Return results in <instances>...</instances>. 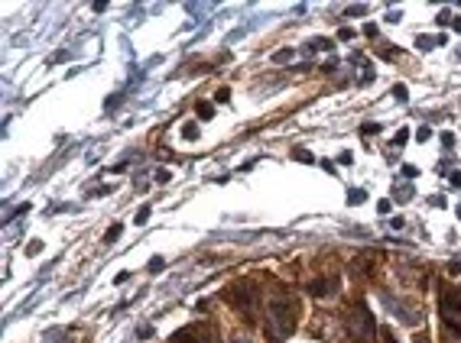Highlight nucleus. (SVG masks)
Segmentation results:
<instances>
[{"mask_svg": "<svg viewBox=\"0 0 461 343\" xmlns=\"http://www.w3.org/2000/svg\"><path fill=\"white\" fill-rule=\"evenodd\" d=\"M296 58V49H279L277 56H273V62H279V65H286V62H292Z\"/></svg>", "mask_w": 461, "mask_h": 343, "instance_id": "9d476101", "label": "nucleus"}, {"mask_svg": "<svg viewBox=\"0 0 461 343\" xmlns=\"http://www.w3.org/2000/svg\"><path fill=\"white\" fill-rule=\"evenodd\" d=\"M185 10H189L192 16H205V14H212V4H185Z\"/></svg>", "mask_w": 461, "mask_h": 343, "instance_id": "6e6552de", "label": "nucleus"}, {"mask_svg": "<svg viewBox=\"0 0 461 343\" xmlns=\"http://www.w3.org/2000/svg\"><path fill=\"white\" fill-rule=\"evenodd\" d=\"M296 159H299V162H305V165H309V162H315V159H312V153H305V149H296Z\"/></svg>", "mask_w": 461, "mask_h": 343, "instance_id": "f3484780", "label": "nucleus"}, {"mask_svg": "<svg viewBox=\"0 0 461 343\" xmlns=\"http://www.w3.org/2000/svg\"><path fill=\"white\" fill-rule=\"evenodd\" d=\"M351 36H355V29H348V26L338 29V39H351Z\"/></svg>", "mask_w": 461, "mask_h": 343, "instance_id": "a878e982", "label": "nucleus"}, {"mask_svg": "<svg viewBox=\"0 0 461 343\" xmlns=\"http://www.w3.org/2000/svg\"><path fill=\"white\" fill-rule=\"evenodd\" d=\"M121 233H124V227H121V224H114V227H111V230H107V233H104V246H111V243H117V237H121Z\"/></svg>", "mask_w": 461, "mask_h": 343, "instance_id": "1a4fd4ad", "label": "nucleus"}, {"mask_svg": "<svg viewBox=\"0 0 461 343\" xmlns=\"http://www.w3.org/2000/svg\"><path fill=\"white\" fill-rule=\"evenodd\" d=\"M416 46H419V49H422V52H429V46H432V39H429V36H419V39H416Z\"/></svg>", "mask_w": 461, "mask_h": 343, "instance_id": "a211bd4d", "label": "nucleus"}, {"mask_svg": "<svg viewBox=\"0 0 461 343\" xmlns=\"http://www.w3.org/2000/svg\"><path fill=\"white\" fill-rule=\"evenodd\" d=\"M163 269H166V260H163V256H157V260L149 262V272H163Z\"/></svg>", "mask_w": 461, "mask_h": 343, "instance_id": "4468645a", "label": "nucleus"}, {"mask_svg": "<svg viewBox=\"0 0 461 343\" xmlns=\"http://www.w3.org/2000/svg\"><path fill=\"white\" fill-rule=\"evenodd\" d=\"M364 198H367V191H361V188H351V191H348V201H351V204H361Z\"/></svg>", "mask_w": 461, "mask_h": 343, "instance_id": "ddd939ff", "label": "nucleus"}, {"mask_svg": "<svg viewBox=\"0 0 461 343\" xmlns=\"http://www.w3.org/2000/svg\"><path fill=\"white\" fill-rule=\"evenodd\" d=\"M377 334V324L370 317V311L364 304H355V314H351V340L355 343H367Z\"/></svg>", "mask_w": 461, "mask_h": 343, "instance_id": "20e7f679", "label": "nucleus"}, {"mask_svg": "<svg viewBox=\"0 0 461 343\" xmlns=\"http://www.w3.org/2000/svg\"><path fill=\"white\" fill-rule=\"evenodd\" d=\"M439 314L448 330H458L461 334V288L442 282L439 285Z\"/></svg>", "mask_w": 461, "mask_h": 343, "instance_id": "f03ea898", "label": "nucleus"}, {"mask_svg": "<svg viewBox=\"0 0 461 343\" xmlns=\"http://www.w3.org/2000/svg\"><path fill=\"white\" fill-rule=\"evenodd\" d=\"M406 140H410V133H406V130H400V133L397 136H393V143H397V146H403V143Z\"/></svg>", "mask_w": 461, "mask_h": 343, "instance_id": "aec40b11", "label": "nucleus"}, {"mask_svg": "<svg viewBox=\"0 0 461 343\" xmlns=\"http://www.w3.org/2000/svg\"><path fill=\"white\" fill-rule=\"evenodd\" d=\"M448 182H452V188H461V172H452V175H448Z\"/></svg>", "mask_w": 461, "mask_h": 343, "instance_id": "5701e85b", "label": "nucleus"}, {"mask_svg": "<svg viewBox=\"0 0 461 343\" xmlns=\"http://www.w3.org/2000/svg\"><path fill=\"white\" fill-rule=\"evenodd\" d=\"M182 136H185V140H195V136H199V130H195V123H185Z\"/></svg>", "mask_w": 461, "mask_h": 343, "instance_id": "2eb2a0df", "label": "nucleus"}, {"mask_svg": "<svg viewBox=\"0 0 461 343\" xmlns=\"http://www.w3.org/2000/svg\"><path fill=\"white\" fill-rule=\"evenodd\" d=\"M147 220H149V208H143L140 214H137V224H147Z\"/></svg>", "mask_w": 461, "mask_h": 343, "instance_id": "b1692460", "label": "nucleus"}, {"mask_svg": "<svg viewBox=\"0 0 461 343\" xmlns=\"http://www.w3.org/2000/svg\"><path fill=\"white\" fill-rule=\"evenodd\" d=\"M377 337H380V343H397V337H393L390 327H377Z\"/></svg>", "mask_w": 461, "mask_h": 343, "instance_id": "9b49d317", "label": "nucleus"}, {"mask_svg": "<svg viewBox=\"0 0 461 343\" xmlns=\"http://www.w3.org/2000/svg\"><path fill=\"white\" fill-rule=\"evenodd\" d=\"M380 302L387 304V308H390L400 321H406V324H419V321H422V311L412 308V304H406V302H400V298H393L390 292H380Z\"/></svg>", "mask_w": 461, "mask_h": 343, "instance_id": "39448f33", "label": "nucleus"}, {"mask_svg": "<svg viewBox=\"0 0 461 343\" xmlns=\"http://www.w3.org/2000/svg\"><path fill=\"white\" fill-rule=\"evenodd\" d=\"M39 250H43V243H39V240H33V243L26 246V252H39Z\"/></svg>", "mask_w": 461, "mask_h": 343, "instance_id": "cd10ccee", "label": "nucleus"}, {"mask_svg": "<svg viewBox=\"0 0 461 343\" xmlns=\"http://www.w3.org/2000/svg\"><path fill=\"white\" fill-rule=\"evenodd\" d=\"M292 330H296V302L292 295H277L267 308V337L283 343Z\"/></svg>", "mask_w": 461, "mask_h": 343, "instance_id": "f257e3e1", "label": "nucleus"}, {"mask_svg": "<svg viewBox=\"0 0 461 343\" xmlns=\"http://www.w3.org/2000/svg\"><path fill=\"white\" fill-rule=\"evenodd\" d=\"M458 217H461V204H458Z\"/></svg>", "mask_w": 461, "mask_h": 343, "instance_id": "c756f323", "label": "nucleus"}, {"mask_svg": "<svg viewBox=\"0 0 461 343\" xmlns=\"http://www.w3.org/2000/svg\"><path fill=\"white\" fill-rule=\"evenodd\" d=\"M176 343H212V334L208 330H195V327H185L172 337Z\"/></svg>", "mask_w": 461, "mask_h": 343, "instance_id": "0eeeda50", "label": "nucleus"}, {"mask_svg": "<svg viewBox=\"0 0 461 343\" xmlns=\"http://www.w3.org/2000/svg\"><path fill=\"white\" fill-rule=\"evenodd\" d=\"M334 292H338V279H315V282H309V295H315V298H332Z\"/></svg>", "mask_w": 461, "mask_h": 343, "instance_id": "423d86ee", "label": "nucleus"}, {"mask_svg": "<svg viewBox=\"0 0 461 343\" xmlns=\"http://www.w3.org/2000/svg\"><path fill=\"white\" fill-rule=\"evenodd\" d=\"M452 29H455V33H461V16H455V20H452Z\"/></svg>", "mask_w": 461, "mask_h": 343, "instance_id": "c85d7f7f", "label": "nucleus"}, {"mask_svg": "<svg viewBox=\"0 0 461 343\" xmlns=\"http://www.w3.org/2000/svg\"><path fill=\"white\" fill-rule=\"evenodd\" d=\"M442 146L452 149V146H455V136H452V133H445V136H442Z\"/></svg>", "mask_w": 461, "mask_h": 343, "instance_id": "393cba45", "label": "nucleus"}, {"mask_svg": "<svg viewBox=\"0 0 461 343\" xmlns=\"http://www.w3.org/2000/svg\"><path fill=\"white\" fill-rule=\"evenodd\" d=\"M169 178H172V175H169V172H166V168H159V172H157V182H159V185H166V182H169Z\"/></svg>", "mask_w": 461, "mask_h": 343, "instance_id": "412c9836", "label": "nucleus"}, {"mask_svg": "<svg viewBox=\"0 0 461 343\" xmlns=\"http://www.w3.org/2000/svg\"><path fill=\"white\" fill-rule=\"evenodd\" d=\"M397 198H400V201H410V198H412V185H397Z\"/></svg>", "mask_w": 461, "mask_h": 343, "instance_id": "f8f14e48", "label": "nucleus"}, {"mask_svg": "<svg viewBox=\"0 0 461 343\" xmlns=\"http://www.w3.org/2000/svg\"><path fill=\"white\" fill-rule=\"evenodd\" d=\"M212 113H214V111H212V104H199V117H202V120H208Z\"/></svg>", "mask_w": 461, "mask_h": 343, "instance_id": "6ab92c4d", "label": "nucleus"}, {"mask_svg": "<svg viewBox=\"0 0 461 343\" xmlns=\"http://www.w3.org/2000/svg\"><path fill=\"white\" fill-rule=\"evenodd\" d=\"M377 214H383V217H387V214H390V201H380V204H377Z\"/></svg>", "mask_w": 461, "mask_h": 343, "instance_id": "4be33fe9", "label": "nucleus"}, {"mask_svg": "<svg viewBox=\"0 0 461 343\" xmlns=\"http://www.w3.org/2000/svg\"><path fill=\"white\" fill-rule=\"evenodd\" d=\"M367 14V4H357V7H348V16H364Z\"/></svg>", "mask_w": 461, "mask_h": 343, "instance_id": "dca6fc26", "label": "nucleus"}, {"mask_svg": "<svg viewBox=\"0 0 461 343\" xmlns=\"http://www.w3.org/2000/svg\"><path fill=\"white\" fill-rule=\"evenodd\" d=\"M224 298L234 304L237 311H244V314H247V311L257 308V298H260V292H257V285L250 279H241V282H234V285L227 288Z\"/></svg>", "mask_w": 461, "mask_h": 343, "instance_id": "7ed1b4c3", "label": "nucleus"}, {"mask_svg": "<svg viewBox=\"0 0 461 343\" xmlns=\"http://www.w3.org/2000/svg\"><path fill=\"white\" fill-rule=\"evenodd\" d=\"M429 136H432V133H429L426 126H422V130H419V133H416V140H419V143H426V140H429Z\"/></svg>", "mask_w": 461, "mask_h": 343, "instance_id": "bb28decb", "label": "nucleus"}]
</instances>
